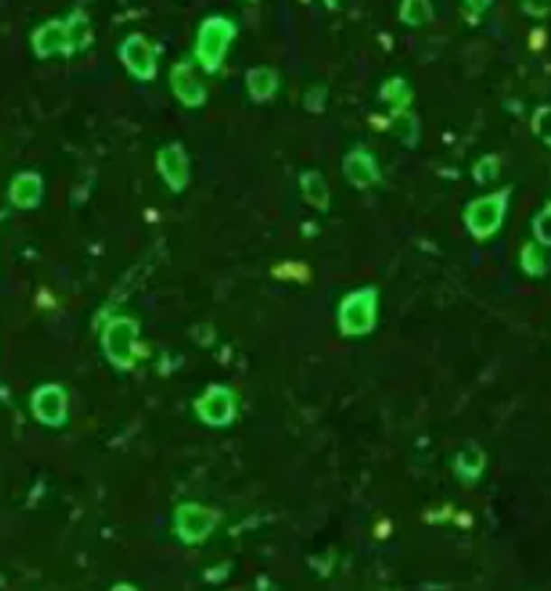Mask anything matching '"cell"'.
<instances>
[{
  "label": "cell",
  "instance_id": "6da1fadb",
  "mask_svg": "<svg viewBox=\"0 0 551 591\" xmlns=\"http://www.w3.org/2000/svg\"><path fill=\"white\" fill-rule=\"evenodd\" d=\"M237 38V24L226 16H210L199 24L197 59L207 72H218L231 40Z\"/></svg>",
  "mask_w": 551,
  "mask_h": 591
},
{
  "label": "cell",
  "instance_id": "7a4b0ae2",
  "mask_svg": "<svg viewBox=\"0 0 551 591\" xmlns=\"http://www.w3.org/2000/svg\"><path fill=\"white\" fill-rule=\"evenodd\" d=\"M377 324V289L366 286L350 292L340 305V332L348 337L369 334Z\"/></svg>",
  "mask_w": 551,
  "mask_h": 591
},
{
  "label": "cell",
  "instance_id": "3957f363",
  "mask_svg": "<svg viewBox=\"0 0 551 591\" xmlns=\"http://www.w3.org/2000/svg\"><path fill=\"white\" fill-rule=\"evenodd\" d=\"M135 342H138V324L133 318L119 315L104 326L101 345H104V355L109 358L112 366L130 369L135 363Z\"/></svg>",
  "mask_w": 551,
  "mask_h": 591
},
{
  "label": "cell",
  "instance_id": "277c9868",
  "mask_svg": "<svg viewBox=\"0 0 551 591\" xmlns=\"http://www.w3.org/2000/svg\"><path fill=\"white\" fill-rule=\"evenodd\" d=\"M507 202H509V189L474 199L472 204L467 207L464 220H467V229L472 231L474 239L493 237L501 229L504 212H507Z\"/></svg>",
  "mask_w": 551,
  "mask_h": 591
},
{
  "label": "cell",
  "instance_id": "5b68a950",
  "mask_svg": "<svg viewBox=\"0 0 551 591\" xmlns=\"http://www.w3.org/2000/svg\"><path fill=\"white\" fill-rule=\"evenodd\" d=\"M220 514L207 510V507H199V504H181L175 510V536L183 541V544H199L204 541L212 528L218 525Z\"/></svg>",
  "mask_w": 551,
  "mask_h": 591
},
{
  "label": "cell",
  "instance_id": "8992f818",
  "mask_svg": "<svg viewBox=\"0 0 551 591\" xmlns=\"http://www.w3.org/2000/svg\"><path fill=\"white\" fill-rule=\"evenodd\" d=\"M194 408H197V417L204 425H210V427H226V425H231L234 417H237V395L231 393L229 388H223V385H212V388L194 403Z\"/></svg>",
  "mask_w": 551,
  "mask_h": 591
},
{
  "label": "cell",
  "instance_id": "52a82bcc",
  "mask_svg": "<svg viewBox=\"0 0 551 591\" xmlns=\"http://www.w3.org/2000/svg\"><path fill=\"white\" fill-rule=\"evenodd\" d=\"M119 59H122L125 70L135 80L146 82V80L157 78V53L144 35L125 38L122 48H119Z\"/></svg>",
  "mask_w": 551,
  "mask_h": 591
},
{
  "label": "cell",
  "instance_id": "ba28073f",
  "mask_svg": "<svg viewBox=\"0 0 551 591\" xmlns=\"http://www.w3.org/2000/svg\"><path fill=\"white\" fill-rule=\"evenodd\" d=\"M33 48L40 59H48V56H56V53H75V42H72V33H70V22H61V19H53V22H45L42 27L35 30L33 35Z\"/></svg>",
  "mask_w": 551,
  "mask_h": 591
},
{
  "label": "cell",
  "instance_id": "9c48e42d",
  "mask_svg": "<svg viewBox=\"0 0 551 591\" xmlns=\"http://www.w3.org/2000/svg\"><path fill=\"white\" fill-rule=\"evenodd\" d=\"M159 175L164 178V183L178 194L189 186L191 181V164H189V155L183 152L181 144H170L164 149H159L157 155Z\"/></svg>",
  "mask_w": 551,
  "mask_h": 591
},
{
  "label": "cell",
  "instance_id": "30bf717a",
  "mask_svg": "<svg viewBox=\"0 0 551 591\" xmlns=\"http://www.w3.org/2000/svg\"><path fill=\"white\" fill-rule=\"evenodd\" d=\"M33 411L38 422L48 427H61L67 419V393L61 385H42L33 395Z\"/></svg>",
  "mask_w": 551,
  "mask_h": 591
},
{
  "label": "cell",
  "instance_id": "8fae6325",
  "mask_svg": "<svg viewBox=\"0 0 551 591\" xmlns=\"http://www.w3.org/2000/svg\"><path fill=\"white\" fill-rule=\"evenodd\" d=\"M170 85H173L175 98H178L183 107H189V109L204 107V101H207V90H204V85L197 80V75H194V70H191L189 61H181V64L173 67V72H170Z\"/></svg>",
  "mask_w": 551,
  "mask_h": 591
},
{
  "label": "cell",
  "instance_id": "7c38bea8",
  "mask_svg": "<svg viewBox=\"0 0 551 591\" xmlns=\"http://www.w3.org/2000/svg\"><path fill=\"white\" fill-rule=\"evenodd\" d=\"M342 167H345V178L353 183L355 189H369V186H374L379 181V167H377V162L366 149L348 152Z\"/></svg>",
  "mask_w": 551,
  "mask_h": 591
},
{
  "label": "cell",
  "instance_id": "4fadbf2b",
  "mask_svg": "<svg viewBox=\"0 0 551 591\" xmlns=\"http://www.w3.org/2000/svg\"><path fill=\"white\" fill-rule=\"evenodd\" d=\"M8 197L19 210H35L42 199V178L38 173H19L11 181Z\"/></svg>",
  "mask_w": 551,
  "mask_h": 591
},
{
  "label": "cell",
  "instance_id": "5bb4252c",
  "mask_svg": "<svg viewBox=\"0 0 551 591\" xmlns=\"http://www.w3.org/2000/svg\"><path fill=\"white\" fill-rule=\"evenodd\" d=\"M247 90L252 101H271L278 90V75L271 67H255L247 72Z\"/></svg>",
  "mask_w": 551,
  "mask_h": 591
},
{
  "label": "cell",
  "instance_id": "9a60e30c",
  "mask_svg": "<svg viewBox=\"0 0 551 591\" xmlns=\"http://www.w3.org/2000/svg\"><path fill=\"white\" fill-rule=\"evenodd\" d=\"M300 189L308 204H313L315 210L326 212L329 210V183L318 170H305L300 175Z\"/></svg>",
  "mask_w": 551,
  "mask_h": 591
},
{
  "label": "cell",
  "instance_id": "2e32d148",
  "mask_svg": "<svg viewBox=\"0 0 551 591\" xmlns=\"http://www.w3.org/2000/svg\"><path fill=\"white\" fill-rule=\"evenodd\" d=\"M400 19H403L408 27H419V24L433 22V5H430V0H403V5H400Z\"/></svg>",
  "mask_w": 551,
  "mask_h": 591
},
{
  "label": "cell",
  "instance_id": "e0dca14e",
  "mask_svg": "<svg viewBox=\"0 0 551 591\" xmlns=\"http://www.w3.org/2000/svg\"><path fill=\"white\" fill-rule=\"evenodd\" d=\"M482 467H485V454H482L477 446L464 448V451L459 454V459H456V470H459V474H462L464 480H474V477H480Z\"/></svg>",
  "mask_w": 551,
  "mask_h": 591
},
{
  "label": "cell",
  "instance_id": "ac0fdd59",
  "mask_svg": "<svg viewBox=\"0 0 551 591\" xmlns=\"http://www.w3.org/2000/svg\"><path fill=\"white\" fill-rule=\"evenodd\" d=\"M385 101H390L397 112H406V107H408V101H411V88L406 85V80H390V82H385V88H382V93H379Z\"/></svg>",
  "mask_w": 551,
  "mask_h": 591
},
{
  "label": "cell",
  "instance_id": "d6986e66",
  "mask_svg": "<svg viewBox=\"0 0 551 591\" xmlns=\"http://www.w3.org/2000/svg\"><path fill=\"white\" fill-rule=\"evenodd\" d=\"M522 268L530 277H544L546 274V255L541 252L538 244H525L522 247Z\"/></svg>",
  "mask_w": 551,
  "mask_h": 591
},
{
  "label": "cell",
  "instance_id": "ffe728a7",
  "mask_svg": "<svg viewBox=\"0 0 551 591\" xmlns=\"http://www.w3.org/2000/svg\"><path fill=\"white\" fill-rule=\"evenodd\" d=\"M395 130H397V136H400V141H403L406 146H414L416 138H419L416 117L408 115V112H397V117H395Z\"/></svg>",
  "mask_w": 551,
  "mask_h": 591
},
{
  "label": "cell",
  "instance_id": "44dd1931",
  "mask_svg": "<svg viewBox=\"0 0 551 591\" xmlns=\"http://www.w3.org/2000/svg\"><path fill=\"white\" fill-rule=\"evenodd\" d=\"M533 231H536V241L538 244H546L551 247V204H546L538 218L533 220Z\"/></svg>",
  "mask_w": 551,
  "mask_h": 591
},
{
  "label": "cell",
  "instance_id": "7402d4cb",
  "mask_svg": "<svg viewBox=\"0 0 551 591\" xmlns=\"http://www.w3.org/2000/svg\"><path fill=\"white\" fill-rule=\"evenodd\" d=\"M499 175V157H482L474 164V181L477 183H490Z\"/></svg>",
  "mask_w": 551,
  "mask_h": 591
},
{
  "label": "cell",
  "instance_id": "603a6c76",
  "mask_svg": "<svg viewBox=\"0 0 551 591\" xmlns=\"http://www.w3.org/2000/svg\"><path fill=\"white\" fill-rule=\"evenodd\" d=\"M533 130H536V136L551 146V107H541L538 112H536V117H533Z\"/></svg>",
  "mask_w": 551,
  "mask_h": 591
},
{
  "label": "cell",
  "instance_id": "cb8c5ba5",
  "mask_svg": "<svg viewBox=\"0 0 551 591\" xmlns=\"http://www.w3.org/2000/svg\"><path fill=\"white\" fill-rule=\"evenodd\" d=\"M323 98H326V88H323V85H313V88L308 90V96H305V107H308L311 112H321V109H323Z\"/></svg>",
  "mask_w": 551,
  "mask_h": 591
},
{
  "label": "cell",
  "instance_id": "d4e9b609",
  "mask_svg": "<svg viewBox=\"0 0 551 591\" xmlns=\"http://www.w3.org/2000/svg\"><path fill=\"white\" fill-rule=\"evenodd\" d=\"M470 5H472V11H485L490 5V0H470Z\"/></svg>",
  "mask_w": 551,
  "mask_h": 591
},
{
  "label": "cell",
  "instance_id": "484cf974",
  "mask_svg": "<svg viewBox=\"0 0 551 591\" xmlns=\"http://www.w3.org/2000/svg\"><path fill=\"white\" fill-rule=\"evenodd\" d=\"M326 5H329V8H334V5H337V0H326Z\"/></svg>",
  "mask_w": 551,
  "mask_h": 591
}]
</instances>
